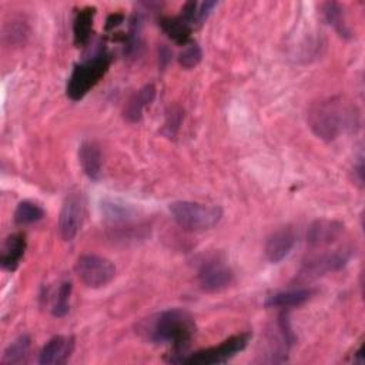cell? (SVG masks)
Returning a JSON list of instances; mask_svg holds the SVG:
<instances>
[{
	"label": "cell",
	"mask_w": 365,
	"mask_h": 365,
	"mask_svg": "<svg viewBox=\"0 0 365 365\" xmlns=\"http://www.w3.org/2000/svg\"><path fill=\"white\" fill-rule=\"evenodd\" d=\"M308 124L318 138L334 141L345 131H352L358 127L359 114L355 106L341 97H331L319 100L309 107Z\"/></svg>",
	"instance_id": "1"
},
{
	"label": "cell",
	"mask_w": 365,
	"mask_h": 365,
	"mask_svg": "<svg viewBox=\"0 0 365 365\" xmlns=\"http://www.w3.org/2000/svg\"><path fill=\"white\" fill-rule=\"evenodd\" d=\"M195 332L192 317L182 309H167L157 315L151 328L150 338L154 342L171 344L175 349H184Z\"/></svg>",
	"instance_id": "2"
},
{
	"label": "cell",
	"mask_w": 365,
	"mask_h": 365,
	"mask_svg": "<svg viewBox=\"0 0 365 365\" xmlns=\"http://www.w3.org/2000/svg\"><path fill=\"white\" fill-rule=\"evenodd\" d=\"M111 56L101 50L88 60L77 64L67 83V96L73 100H81L107 73Z\"/></svg>",
	"instance_id": "3"
},
{
	"label": "cell",
	"mask_w": 365,
	"mask_h": 365,
	"mask_svg": "<svg viewBox=\"0 0 365 365\" xmlns=\"http://www.w3.org/2000/svg\"><path fill=\"white\" fill-rule=\"evenodd\" d=\"M168 208L174 221L187 231L210 230L222 217L221 207L194 201H174Z\"/></svg>",
	"instance_id": "4"
},
{
	"label": "cell",
	"mask_w": 365,
	"mask_h": 365,
	"mask_svg": "<svg viewBox=\"0 0 365 365\" xmlns=\"http://www.w3.org/2000/svg\"><path fill=\"white\" fill-rule=\"evenodd\" d=\"M74 271L78 279L88 288H101L115 277L114 264L106 257L96 254L80 255L74 264Z\"/></svg>",
	"instance_id": "5"
},
{
	"label": "cell",
	"mask_w": 365,
	"mask_h": 365,
	"mask_svg": "<svg viewBox=\"0 0 365 365\" xmlns=\"http://www.w3.org/2000/svg\"><path fill=\"white\" fill-rule=\"evenodd\" d=\"M251 334L242 332L232 335L222 341L217 346L205 348L201 351H197L191 354L190 356H185L181 359V362L185 364H195V365H214V364H224L228 359H231L234 355L241 352L250 342Z\"/></svg>",
	"instance_id": "6"
},
{
	"label": "cell",
	"mask_w": 365,
	"mask_h": 365,
	"mask_svg": "<svg viewBox=\"0 0 365 365\" xmlns=\"http://www.w3.org/2000/svg\"><path fill=\"white\" fill-rule=\"evenodd\" d=\"M86 200L81 191H71L63 201L58 217V232L64 241H71L83 227Z\"/></svg>",
	"instance_id": "7"
},
{
	"label": "cell",
	"mask_w": 365,
	"mask_h": 365,
	"mask_svg": "<svg viewBox=\"0 0 365 365\" xmlns=\"http://www.w3.org/2000/svg\"><path fill=\"white\" fill-rule=\"evenodd\" d=\"M234 274L231 268L220 258H212L204 262L198 271L200 287L205 292H218L231 285Z\"/></svg>",
	"instance_id": "8"
},
{
	"label": "cell",
	"mask_w": 365,
	"mask_h": 365,
	"mask_svg": "<svg viewBox=\"0 0 365 365\" xmlns=\"http://www.w3.org/2000/svg\"><path fill=\"white\" fill-rule=\"evenodd\" d=\"M351 250L342 248L332 252H324L321 255H315L309 258L302 268V275L308 278L321 277L327 272L339 271L346 265V262L351 258Z\"/></svg>",
	"instance_id": "9"
},
{
	"label": "cell",
	"mask_w": 365,
	"mask_h": 365,
	"mask_svg": "<svg viewBox=\"0 0 365 365\" xmlns=\"http://www.w3.org/2000/svg\"><path fill=\"white\" fill-rule=\"evenodd\" d=\"M344 234V224L336 220H315L307 231V242L309 247H324L338 241Z\"/></svg>",
	"instance_id": "10"
},
{
	"label": "cell",
	"mask_w": 365,
	"mask_h": 365,
	"mask_svg": "<svg viewBox=\"0 0 365 365\" xmlns=\"http://www.w3.org/2000/svg\"><path fill=\"white\" fill-rule=\"evenodd\" d=\"M74 349V338L57 335L53 336L41 348L38 364L41 365H61L66 364Z\"/></svg>",
	"instance_id": "11"
},
{
	"label": "cell",
	"mask_w": 365,
	"mask_h": 365,
	"mask_svg": "<svg viewBox=\"0 0 365 365\" xmlns=\"http://www.w3.org/2000/svg\"><path fill=\"white\" fill-rule=\"evenodd\" d=\"M295 244V234L291 227H282L274 231L265 242V257L269 262L277 264L282 261L292 250Z\"/></svg>",
	"instance_id": "12"
},
{
	"label": "cell",
	"mask_w": 365,
	"mask_h": 365,
	"mask_svg": "<svg viewBox=\"0 0 365 365\" xmlns=\"http://www.w3.org/2000/svg\"><path fill=\"white\" fill-rule=\"evenodd\" d=\"M26 235L23 232H16L9 235L1 247L0 264L6 271H14L26 251Z\"/></svg>",
	"instance_id": "13"
},
{
	"label": "cell",
	"mask_w": 365,
	"mask_h": 365,
	"mask_svg": "<svg viewBox=\"0 0 365 365\" xmlns=\"http://www.w3.org/2000/svg\"><path fill=\"white\" fill-rule=\"evenodd\" d=\"M155 97V87L153 84H147L137 90L125 103L123 115L128 123H137L141 120L144 110L153 103Z\"/></svg>",
	"instance_id": "14"
},
{
	"label": "cell",
	"mask_w": 365,
	"mask_h": 365,
	"mask_svg": "<svg viewBox=\"0 0 365 365\" xmlns=\"http://www.w3.org/2000/svg\"><path fill=\"white\" fill-rule=\"evenodd\" d=\"M78 161L81 164V168L84 174L90 180H98L101 177V151L97 143L94 141H83L78 147Z\"/></svg>",
	"instance_id": "15"
},
{
	"label": "cell",
	"mask_w": 365,
	"mask_h": 365,
	"mask_svg": "<svg viewBox=\"0 0 365 365\" xmlns=\"http://www.w3.org/2000/svg\"><path fill=\"white\" fill-rule=\"evenodd\" d=\"M103 217L113 224H124L135 218V208L118 198H104L101 201Z\"/></svg>",
	"instance_id": "16"
},
{
	"label": "cell",
	"mask_w": 365,
	"mask_h": 365,
	"mask_svg": "<svg viewBox=\"0 0 365 365\" xmlns=\"http://www.w3.org/2000/svg\"><path fill=\"white\" fill-rule=\"evenodd\" d=\"M314 295V289L311 288H299V289H289L284 292H278L275 295H271L265 305L269 308H292L302 305Z\"/></svg>",
	"instance_id": "17"
},
{
	"label": "cell",
	"mask_w": 365,
	"mask_h": 365,
	"mask_svg": "<svg viewBox=\"0 0 365 365\" xmlns=\"http://www.w3.org/2000/svg\"><path fill=\"white\" fill-rule=\"evenodd\" d=\"M160 26L164 33L177 44L185 46L190 43L192 27L181 14L175 17H163L160 20Z\"/></svg>",
	"instance_id": "18"
},
{
	"label": "cell",
	"mask_w": 365,
	"mask_h": 365,
	"mask_svg": "<svg viewBox=\"0 0 365 365\" xmlns=\"http://www.w3.org/2000/svg\"><path fill=\"white\" fill-rule=\"evenodd\" d=\"M94 13H96L94 7H84L76 13L73 20V34H74V44L77 47L84 46L90 40Z\"/></svg>",
	"instance_id": "19"
},
{
	"label": "cell",
	"mask_w": 365,
	"mask_h": 365,
	"mask_svg": "<svg viewBox=\"0 0 365 365\" xmlns=\"http://www.w3.org/2000/svg\"><path fill=\"white\" fill-rule=\"evenodd\" d=\"M322 14L328 24H331L341 37H351V30L346 24L344 7L335 1H327L322 4Z\"/></svg>",
	"instance_id": "20"
},
{
	"label": "cell",
	"mask_w": 365,
	"mask_h": 365,
	"mask_svg": "<svg viewBox=\"0 0 365 365\" xmlns=\"http://www.w3.org/2000/svg\"><path fill=\"white\" fill-rule=\"evenodd\" d=\"M30 338L27 335H20L16 338L4 351L1 356L3 365H17L26 362L30 351Z\"/></svg>",
	"instance_id": "21"
},
{
	"label": "cell",
	"mask_w": 365,
	"mask_h": 365,
	"mask_svg": "<svg viewBox=\"0 0 365 365\" xmlns=\"http://www.w3.org/2000/svg\"><path fill=\"white\" fill-rule=\"evenodd\" d=\"M44 214H46L44 210L38 204L26 200V201L19 202V205L16 207L14 221L19 225H29V224H34V222L43 220Z\"/></svg>",
	"instance_id": "22"
},
{
	"label": "cell",
	"mask_w": 365,
	"mask_h": 365,
	"mask_svg": "<svg viewBox=\"0 0 365 365\" xmlns=\"http://www.w3.org/2000/svg\"><path fill=\"white\" fill-rule=\"evenodd\" d=\"M202 58V50L197 43H188L182 48V51L178 54V64L182 68H194L195 66L200 64Z\"/></svg>",
	"instance_id": "23"
},
{
	"label": "cell",
	"mask_w": 365,
	"mask_h": 365,
	"mask_svg": "<svg viewBox=\"0 0 365 365\" xmlns=\"http://www.w3.org/2000/svg\"><path fill=\"white\" fill-rule=\"evenodd\" d=\"M70 294H71V284L70 282H63L58 289H57V294H56V299H54V304H53V308H51V314L54 317H64L68 309H70Z\"/></svg>",
	"instance_id": "24"
},
{
	"label": "cell",
	"mask_w": 365,
	"mask_h": 365,
	"mask_svg": "<svg viewBox=\"0 0 365 365\" xmlns=\"http://www.w3.org/2000/svg\"><path fill=\"white\" fill-rule=\"evenodd\" d=\"M181 120H182V110L180 107H177V106L170 107V111L167 113L165 124H164L165 135H168L170 138L174 137L177 134L178 128H180Z\"/></svg>",
	"instance_id": "25"
},
{
	"label": "cell",
	"mask_w": 365,
	"mask_h": 365,
	"mask_svg": "<svg viewBox=\"0 0 365 365\" xmlns=\"http://www.w3.org/2000/svg\"><path fill=\"white\" fill-rule=\"evenodd\" d=\"M123 20H124V17H123V14H120V13L110 14V16L107 17V21H106V29H107V30H113V29L117 27L120 23H123Z\"/></svg>",
	"instance_id": "26"
}]
</instances>
